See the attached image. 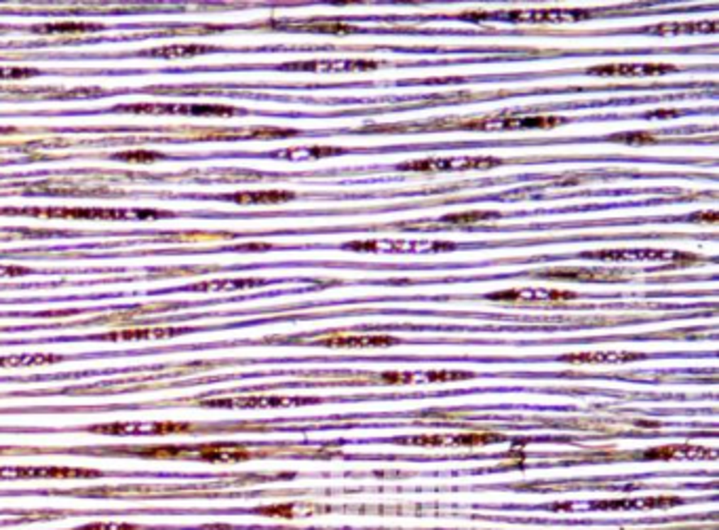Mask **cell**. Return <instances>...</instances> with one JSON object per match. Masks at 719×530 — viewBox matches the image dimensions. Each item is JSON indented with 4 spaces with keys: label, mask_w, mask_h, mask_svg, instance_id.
I'll return each instance as SVG.
<instances>
[{
    "label": "cell",
    "mask_w": 719,
    "mask_h": 530,
    "mask_svg": "<svg viewBox=\"0 0 719 530\" xmlns=\"http://www.w3.org/2000/svg\"><path fill=\"white\" fill-rule=\"evenodd\" d=\"M565 118L561 116H496V118H479V121H450L441 118L426 125H409L397 131L416 129V131H441V129H467V131H521V129H553L563 125Z\"/></svg>",
    "instance_id": "cell-1"
},
{
    "label": "cell",
    "mask_w": 719,
    "mask_h": 530,
    "mask_svg": "<svg viewBox=\"0 0 719 530\" xmlns=\"http://www.w3.org/2000/svg\"><path fill=\"white\" fill-rule=\"evenodd\" d=\"M0 214H17V216H36V218H66V220H148V218H169L171 211L159 209H112V207H11Z\"/></svg>",
    "instance_id": "cell-2"
},
{
    "label": "cell",
    "mask_w": 719,
    "mask_h": 530,
    "mask_svg": "<svg viewBox=\"0 0 719 530\" xmlns=\"http://www.w3.org/2000/svg\"><path fill=\"white\" fill-rule=\"evenodd\" d=\"M593 13L584 9H525V11H496V13H467L469 21H508V23H574L589 19Z\"/></svg>",
    "instance_id": "cell-3"
},
{
    "label": "cell",
    "mask_w": 719,
    "mask_h": 530,
    "mask_svg": "<svg viewBox=\"0 0 719 530\" xmlns=\"http://www.w3.org/2000/svg\"><path fill=\"white\" fill-rule=\"evenodd\" d=\"M504 165V159L498 157H426L418 161H407L397 165L399 172H422V174H443V172H471V170H491Z\"/></svg>",
    "instance_id": "cell-4"
},
{
    "label": "cell",
    "mask_w": 719,
    "mask_h": 530,
    "mask_svg": "<svg viewBox=\"0 0 719 530\" xmlns=\"http://www.w3.org/2000/svg\"><path fill=\"white\" fill-rule=\"evenodd\" d=\"M352 252H382V254H424V252H450L454 243L441 241H422V239H372V241H350L342 245Z\"/></svg>",
    "instance_id": "cell-5"
},
{
    "label": "cell",
    "mask_w": 719,
    "mask_h": 530,
    "mask_svg": "<svg viewBox=\"0 0 719 530\" xmlns=\"http://www.w3.org/2000/svg\"><path fill=\"white\" fill-rule=\"evenodd\" d=\"M582 258L589 260H606V263H625V260H635V263H664V265H692L696 258L692 254H681V252H667V250H599V252H586L580 254Z\"/></svg>",
    "instance_id": "cell-6"
},
{
    "label": "cell",
    "mask_w": 719,
    "mask_h": 530,
    "mask_svg": "<svg viewBox=\"0 0 719 530\" xmlns=\"http://www.w3.org/2000/svg\"><path fill=\"white\" fill-rule=\"evenodd\" d=\"M91 434L104 436H173V434H192L190 423H110L89 427Z\"/></svg>",
    "instance_id": "cell-7"
},
{
    "label": "cell",
    "mask_w": 719,
    "mask_h": 530,
    "mask_svg": "<svg viewBox=\"0 0 719 530\" xmlns=\"http://www.w3.org/2000/svg\"><path fill=\"white\" fill-rule=\"evenodd\" d=\"M317 397H277V395H251V397H226V399H201L205 408H285L317 404Z\"/></svg>",
    "instance_id": "cell-8"
},
{
    "label": "cell",
    "mask_w": 719,
    "mask_h": 530,
    "mask_svg": "<svg viewBox=\"0 0 719 530\" xmlns=\"http://www.w3.org/2000/svg\"><path fill=\"white\" fill-rule=\"evenodd\" d=\"M101 471L79 467H0V480H32V477H99Z\"/></svg>",
    "instance_id": "cell-9"
},
{
    "label": "cell",
    "mask_w": 719,
    "mask_h": 530,
    "mask_svg": "<svg viewBox=\"0 0 719 530\" xmlns=\"http://www.w3.org/2000/svg\"><path fill=\"white\" fill-rule=\"evenodd\" d=\"M283 70H300V72H363L378 68V62L369 60H321V62H294L281 66Z\"/></svg>",
    "instance_id": "cell-10"
},
{
    "label": "cell",
    "mask_w": 719,
    "mask_h": 530,
    "mask_svg": "<svg viewBox=\"0 0 719 530\" xmlns=\"http://www.w3.org/2000/svg\"><path fill=\"white\" fill-rule=\"evenodd\" d=\"M251 452L243 443H194L192 460L207 463H240L249 460Z\"/></svg>",
    "instance_id": "cell-11"
},
{
    "label": "cell",
    "mask_w": 719,
    "mask_h": 530,
    "mask_svg": "<svg viewBox=\"0 0 719 530\" xmlns=\"http://www.w3.org/2000/svg\"><path fill=\"white\" fill-rule=\"evenodd\" d=\"M489 300H500V302H559V300H574V292H559V289H534V287H523V289H506V292H494L487 296Z\"/></svg>",
    "instance_id": "cell-12"
},
{
    "label": "cell",
    "mask_w": 719,
    "mask_h": 530,
    "mask_svg": "<svg viewBox=\"0 0 719 530\" xmlns=\"http://www.w3.org/2000/svg\"><path fill=\"white\" fill-rule=\"evenodd\" d=\"M538 277L555 279V281H578V283L625 279V275H620V270H603V268H551V270H540Z\"/></svg>",
    "instance_id": "cell-13"
},
{
    "label": "cell",
    "mask_w": 719,
    "mask_h": 530,
    "mask_svg": "<svg viewBox=\"0 0 719 530\" xmlns=\"http://www.w3.org/2000/svg\"><path fill=\"white\" fill-rule=\"evenodd\" d=\"M647 460H681V458H715L718 450L703 448V446H690V443H675V446H658L652 450H645L641 454Z\"/></svg>",
    "instance_id": "cell-14"
},
{
    "label": "cell",
    "mask_w": 719,
    "mask_h": 530,
    "mask_svg": "<svg viewBox=\"0 0 719 530\" xmlns=\"http://www.w3.org/2000/svg\"><path fill=\"white\" fill-rule=\"evenodd\" d=\"M667 72H675V68L667 64H616L589 70L591 77H658Z\"/></svg>",
    "instance_id": "cell-15"
},
{
    "label": "cell",
    "mask_w": 719,
    "mask_h": 530,
    "mask_svg": "<svg viewBox=\"0 0 719 530\" xmlns=\"http://www.w3.org/2000/svg\"><path fill=\"white\" fill-rule=\"evenodd\" d=\"M283 30H302V32H319V34H352L359 32L357 26L340 21V19H306V21H274L270 23Z\"/></svg>",
    "instance_id": "cell-16"
},
{
    "label": "cell",
    "mask_w": 719,
    "mask_h": 530,
    "mask_svg": "<svg viewBox=\"0 0 719 530\" xmlns=\"http://www.w3.org/2000/svg\"><path fill=\"white\" fill-rule=\"evenodd\" d=\"M296 197V192L291 190H243V192H233V194H220L218 199L224 201H233L239 205H274V203H285L291 201Z\"/></svg>",
    "instance_id": "cell-17"
},
{
    "label": "cell",
    "mask_w": 719,
    "mask_h": 530,
    "mask_svg": "<svg viewBox=\"0 0 719 530\" xmlns=\"http://www.w3.org/2000/svg\"><path fill=\"white\" fill-rule=\"evenodd\" d=\"M718 21H667L658 26H645L640 32L645 34H658V36H684V34H696V32H718Z\"/></svg>",
    "instance_id": "cell-18"
},
{
    "label": "cell",
    "mask_w": 719,
    "mask_h": 530,
    "mask_svg": "<svg viewBox=\"0 0 719 530\" xmlns=\"http://www.w3.org/2000/svg\"><path fill=\"white\" fill-rule=\"evenodd\" d=\"M397 338L391 336H329L321 338L317 345L321 347H333V349H380V347H393Z\"/></svg>",
    "instance_id": "cell-19"
},
{
    "label": "cell",
    "mask_w": 719,
    "mask_h": 530,
    "mask_svg": "<svg viewBox=\"0 0 719 530\" xmlns=\"http://www.w3.org/2000/svg\"><path fill=\"white\" fill-rule=\"evenodd\" d=\"M190 332L188 328H146V330H123V332H110L101 334L95 341H162L173 338L179 334Z\"/></svg>",
    "instance_id": "cell-20"
},
{
    "label": "cell",
    "mask_w": 719,
    "mask_h": 530,
    "mask_svg": "<svg viewBox=\"0 0 719 530\" xmlns=\"http://www.w3.org/2000/svg\"><path fill=\"white\" fill-rule=\"evenodd\" d=\"M679 499L673 497H647V499H625V501H597L591 503L595 509H608V512H618V509H652V507H669V505H679Z\"/></svg>",
    "instance_id": "cell-21"
},
{
    "label": "cell",
    "mask_w": 719,
    "mask_h": 530,
    "mask_svg": "<svg viewBox=\"0 0 719 530\" xmlns=\"http://www.w3.org/2000/svg\"><path fill=\"white\" fill-rule=\"evenodd\" d=\"M257 285H264V279H222V281L196 283L184 289L186 292H237V289H249Z\"/></svg>",
    "instance_id": "cell-22"
},
{
    "label": "cell",
    "mask_w": 719,
    "mask_h": 530,
    "mask_svg": "<svg viewBox=\"0 0 719 530\" xmlns=\"http://www.w3.org/2000/svg\"><path fill=\"white\" fill-rule=\"evenodd\" d=\"M643 359L641 353H580V355H563L561 361L565 363H625V361H635Z\"/></svg>",
    "instance_id": "cell-23"
},
{
    "label": "cell",
    "mask_w": 719,
    "mask_h": 530,
    "mask_svg": "<svg viewBox=\"0 0 719 530\" xmlns=\"http://www.w3.org/2000/svg\"><path fill=\"white\" fill-rule=\"evenodd\" d=\"M34 34H82V32H97L101 30L99 23L87 21H60V23H40L30 28Z\"/></svg>",
    "instance_id": "cell-24"
},
{
    "label": "cell",
    "mask_w": 719,
    "mask_h": 530,
    "mask_svg": "<svg viewBox=\"0 0 719 530\" xmlns=\"http://www.w3.org/2000/svg\"><path fill=\"white\" fill-rule=\"evenodd\" d=\"M344 148H335V146H311V148H291V150H279V153H270V157L274 159H287V161H300V159H323V157H335L342 155Z\"/></svg>",
    "instance_id": "cell-25"
},
{
    "label": "cell",
    "mask_w": 719,
    "mask_h": 530,
    "mask_svg": "<svg viewBox=\"0 0 719 530\" xmlns=\"http://www.w3.org/2000/svg\"><path fill=\"white\" fill-rule=\"evenodd\" d=\"M211 51H218V49L209 47V45H175V47L140 51V55H144V57H192V55L211 53Z\"/></svg>",
    "instance_id": "cell-26"
},
{
    "label": "cell",
    "mask_w": 719,
    "mask_h": 530,
    "mask_svg": "<svg viewBox=\"0 0 719 530\" xmlns=\"http://www.w3.org/2000/svg\"><path fill=\"white\" fill-rule=\"evenodd\" d=\"M64 357L60 355H9L0 357L2 368H23V365H47V363H57Z\"/></svg>",
    "instance_id": "cell-27"
},
{
    "label": "cell",
    "mask_w": 719,
    "mask_h": 530,
    "mask_svg": "<svg viewBox=\"0 0 719 530\" xmlns=\"http://www.w3.org/2000/svg\"><path fill=\"white\" fill-rule=\"evenodd\" d=\"M494 218H500V214H498V211H462V214H450V216H443L439 222H441V224L460 226V224H475V222L494 220Z\"/></svg>",
    "instance_id": "cell-28"
},
{
    "label": "cell",
    "mask_w": 719,
    "mask_h": 530,
    "mask_svg": "<svg viewBox=\"0 0 719 530\" xmlns=\"http://www.w3.org/2000/svg\"><path fill=\"white\" fill-rule=\"evenodd\" d=\"M502 442V436L496 434H467V436H456L452 438V443L456 446H485V443Z\"/></svg>",
    "instance_id": "cell-29"
},
{
    "label": "cell",
    "mask_w": 719,
    "mask_h": 530,
    "mask_svg": "<svg viewBox=\"0 0 719 530\" xmlns=\"http://www.w3.org/2000/svg\"><path fill=\"white\" fill-rule=\"evenodd\" d=\"M114 161H127V163H152L165 159L160 153H146V150H135V153H118L112 157Z\"/></svg>",
    "instance_id": "cell-30"
},
{
    "label": "cell",
    "mask_w": 719,
    "mask_h": 530,
    "mask_svg": "<svg viewBox=\"0 0 719 530\" xmlns=\"http://www.w3.org/2000/svg\"><path fill=\"white\" fill-rule=\"evenodd\" d=\"M428 382H452V380H467L473 378L471 372H428L426 376H422Z\"/></svg>",
    "instance_id": "cell-31"
},
{
    "label": "cell",
    "mask_w": 719,
    "mask_h": 530,
    "mask_svg": "<svg viewBox=\"0 0 719 530\" xmlns=\"http://www.w3.org/2000/svg\"><path fill=\"white\" fill-rule=\"evenodd\" d=\"M413 380H420V378L416 374H407V372H386V374L376 378V382H382V385H409Z\"/></svg>",
    "instance_id": "cell-32"
},
{
    "label": "cell",
    "mask_w": 719,
    "mask_h": 530,
    "mask_svg": "<svg viewBox=\"0 0 719 530\" xmlns=\"http://www.w3.org/2000/svg\"><path fill=\"white\" fill-rule=\"evenodd\" d=\"M612 142H620V144H652L656 142V136L652 133H618V136H610Z\"/></svg>",
    "instance_id": "cell-33"
},
{
    "label": "cell",
    "mask_w": 719,
    "mask_h": 530,
    "mask_svg": "<svg viewBox=\"0 0 719 530\" xmlns=\"http://www.w3.org/2000/svg\"><path fill=\"white\" fill-rule=\"evenodd\" d=\"M40 70L34 68H0V81H13V79H32L38 77Z\"/></svg>",
    "instance_id": "cell-34"
},
{
    "label": "cell",
    "mask_w": 719,
    "mask_h": 530,
    "mask_svg": "<svg viewBox=\"0 0 719 530\" xmlns=\"http://www.w3.org/2000/svg\"><path fill=\"white\" fill-rule=\"evenodd\" d=\"M255 514H260V516H272V518H294V516H296L294 507H289V505L260 507V509H255Z\"/></svg>",
    "instance_id": "cell-35"
},
{
    "label": "cell",
    "mask_w": 719,
    "mask_h": 530,
    "mask_svg": "<svg viewBox=\"0 0 719 530\" xmlns=\"http://www.w3.org/2000/svg\"><path fill=\"white\" fill-rule=\"evenodd\" d=\"M77 530H142V526L135 524H114V522H99V524H87Z\"/></svg>",
    "instance_id": "cell-36"
},
{
    "label": "cell",
    "mask_w": 719,
    "mask_h": 530,
    "mask_svg": "<svg viewBox=\"0 0 719 530\" xmlns=\"http://www.w3.org/2000/svg\"><path fill=\"white\" fill-rule=\"evenodd\" d=\"M28 268L21 266H0V277H19V275H28Z\"/></svg>",
    "instance_id": "cell-37"
},
{
    "label": "cell",
    "mask_w": 719,
    "mask_h": 530,
    "mask_svg": "<svg viewBox=\"0 0 719 530\" xmlns=\"http://www.w3.org/2000/svg\"><path fill=\"white\" fill-rule=\"evenodd\" d=\"M2 452H6V450H4V448H0V454H2Z\"/></svg>",
    "instance_id": "cell-38"
}]
</instances>
